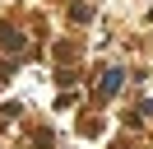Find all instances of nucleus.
<instances>
[{"label": "nucleus", "instance_id": "2", "mask_svg": "<svg viewBox=\"0 0 153 149\" xmlns=\"http://www.w3.org/2000/svg\"><path fill=\"white\" fill-rule=\"evenodd\" d=\"M116 84H121V70H107V79H102V93H116Z\"/></svg>", "mask_w": 153, "mask_h": 149}, {"label": "nucleus", "instance_id": "1", "mask_svg": "<svg viewBox=\"0 0 153 149\" xmlns=\"http://www.w3.org/2000/svg\"><path fill=\"white\" fill-rule=\"evenodd\" d=\"M0 47H10V51H19V47H23V37L14 33V28H5V23H0Z\"/></svg>", "mask_w": 153, "mask_h": 149}]
</instances>
